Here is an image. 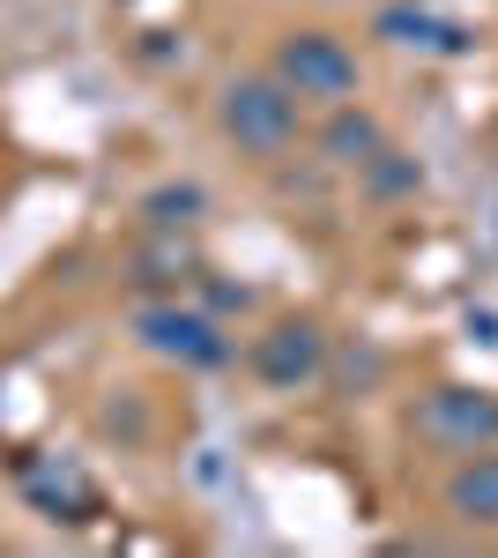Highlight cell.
Here are the masks:
<instances>
[{
  "instance_id": "6da1fadb",
  "label": "cell",
  "mask_w": 498,
  "mask_h": 558,
  "mask_svg": "<svg viewBox=\"0 0 498 558\" xmlns=\"http://www.w3.org/2000/svg\"><path fill=\"white\" fill-rule=\"evenodd\" d=\"M223 128L239 134L253 157H283L297 134V97L283 83H231L223 89Z\"/></svg>"
},
{
  "instance_id": "52a82bcc",
  "label": "cell",
  "mask_w": 498,
  "mask_h": 558,
  "mask_svg": "<svg viewBox=\"0 0 498 558\" xmlns=\"http://www.w3.org/2000/svg\"><path fill=\"white\" fill-rule=\"evenodd\" d=\"M328 157L335 165H373V157H387V149H379L373 120H350V112H342V120L328 128Z\"/></svg>"
},
{
  "instance_id": "3957f363",
  "label": "cell",
  "mask_w": 498,
  "mask_h": 558,
  "mask_svg": "<svg viewBox=\"0 0 498 558\" xmlns=\"http://www.w3.org/2000/svg\"><path fill=\"white\" fill-rule=\"evenodd\" d=\"M283 89L291 97H320V105H342L350 89H357V52H342L335 38H320V31H297L291 45H283Z\"/></svg>"
},
{
  "instance_id": "277c9868",
  "label": "cell",
  "mask_w": 498,
  "mask_h": 558,
  "mask_svg": "<svg viewBox=\"0 0 498 558\" xmlns=\"http://www.w3.org/2000/svg\"><path fill=\"white\" fill-rule=\"evenodd\" d=\"M142 336L157 350H171V357H194V365H216V357H223L216 328L194 320V313H142Z\"/></svg>"
},
{
  "instance_id": "5b68a950",
  "label": "cell",
  "mask_w": 498,
  "mask_h": 558,
  "mask_svg": "<svg viewBox=\"0 0 498 558\" xmlns=\"http://www.w3.org/2000/svg\"><path fill=\"white\" fill-rule=\"evenodd\" d=\"M313 365H320V336H313L305 320H291V328H276V336L260 343V373H268V380H276V387L305 380Z\"/></svg>"
},
{
  "instance_id": "8992f818",
  "label": "cell",
  "mask_w": 498,
  "mask_h": 558,
  "mask_svg": "<svg viewBox=\"0 0 498 558\" xmlns=\"http://www.w3.org/2000/svg\"><path fill=\"white\" fill-rule=\"evenodd\" d=\"M447 507H454L461 521H484V529H498V454H476L469 470H454V484H447Z\"/></svg>"
},
{
  "instance_id": "7a4b0ae2",
  "label": "cell",
  "mask_w": 498,
  "mask_h": 558,
  "mask_svg": "<svg viewBox=\"0 0 498 558\" xmlns=\"http://www.w3.org/2000/svg\"><path fill=\"white\" fill-rule=\"evenodd\" d=\"M416 432L432 447H454V454H476L498 439V402L491 395H469V387H439L416 402Z\"/></svg>"
}]
</instances>
